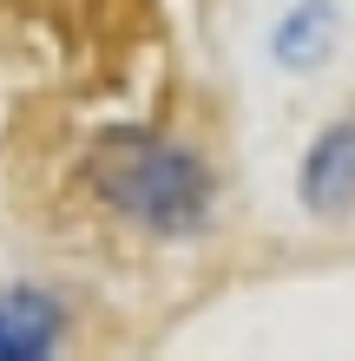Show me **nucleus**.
I'll list each match as a JSON object with an SVG mask.
<instances>
[{"instance_id":"nucleus-4","label":"nucleus","mask_w":355,"mask_h":361,"mask_svg":"<svg viewBox=\"0 0 355 361\" xmlns=\"http://www.w3.org/2000/svg\"><path fill=\"white\" fill-rule=\"evenodd\" d=\"M329 39H336V7H296L283 20V33H277V59L283 66H309V59H323L329 53Z\"/></svg>"},{"instance_id":"nucleus-3","label":"nucleus","mask_w":355,"mask_h":361,"mask_svg":"<svg viewBox=\"0 0 355 361\" xmlns=\"http://www.w3.org/2000/svg\"><path fill=\"white\" fill-rule=\"evenodd\" d=\"M309 210H349L355 204V132H329L309 158V184H303Z\"/></svg>"},{"instance_id":"nucleus-1","label":"nucleus","mask_w":355,"mask_h":361,"mask_svg":"<svg viewBox=\"0 0 355 361\" xmlns=\"http://www.w3.org/2000/svg\"><path fill=\"white\" fill-rule=\"evenodd\" d=\"M99 190L152 230H191L204 217V197H211L198 158H184L178 145H158V138H119L99 158Z\"/></svg>"},{"instance_id":"nucleus-2","label":"nucleus","mask_w":355,"mask_h":361,"mask_svg":"<svg viewBox=\"0 0 355 361\" xmlns=\"http://www.w3.org/2000/svg\"><path fill=\"white\" fill-rule=\"evenodd\" d=\"M59 348V302L40 289H0V361H40Z\"/></svg>"}]
</instances>
